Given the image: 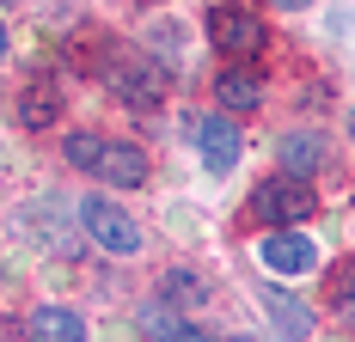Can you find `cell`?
<instances>
[{
  "instance_id": "cell-1",
  "label": "cell",
  "mask_w": 355,
  "mask_h": 342,
  "mask_svg": "<svg viewBox=\"0 0 355 342\" xmlns=\"http://www.w3.org/2000/svg\"><path fill=\"white\" fill-rule=\"evenodd\" d=\"M251 220H270V226H288V220H313V183L306 177H263L251 190Z\"/></svg>"
},
{
  "instance_id": "cell-2",
  "label": "cell",
  "mask_w": 355,
  "mask_h": 342,
  "mask_svg": "<svg viewBox=\"0 0 355 342\" xmlns=\"http://www.w3.org/2000/svg\"><path fill=\"white\" fill-rule=\"evenodd\" d=\"M209 43L220 49V55L245 62V55L263 49V19H257L251 6H239V0H220V6L209 12Z\"/></svg>"
},
{
  "instance_id": "cell-3",
  "label": "cell",
  "mask_w": 355,
  "mask_h": 342,
  "mask_svg": "<svg viewBox=\"0 0 355 342\" xmlns=\"http://www.w3.org/2000/svg\"><path fill=\"white\" fill-rule=\"evenodd\" d=\"M80 226L92 233V244H105V251H116V257L141 251V226L110 202V196H86V202H80Z\"/></svg>"
},
{
  "instance_id": "cell-4",
  "label": "cell",
  "mask_w": 355,
  "mask_h": 342,
  "mask_svg": "<svg viewBox=\"0 0 355 342\" xmlns=\"http://www.w3.org/2000/svg\"><path fill=\"white\" fill-rule=\"evenodd\" d=\"M196 153H202V165L220 177V171L239 165V129L227 123V116H202L196 123Z\"/></svg>"
},
{
  "instance_id": "cell-5",
  "label": "cell",
  "mask_w": 355,
  "mask_h": 342,
  "mask_svg": "<svg viewBox=\"0 0 355 342\" xmlns=\"http://www.w3.org/2000/svg\"><path fill=\"white\" fill-rule=\"evenodd\" d=\"M319 263V244L306 239V233H270L263 239V269H276V275H306Z\"/></svg>"
},
{
  "instance_id": "cell-6",
  "label": "cell",
  "mask_w": 355,
  "mask_h": 342,
  "mask_svg": "<svg viewBox=\"0 0 355 342\" xmlns=\"http://www.w3.org/2000/svg\"><path fill=\"white\" fill-rule=\"evenodd\" d=\"M110 92L123 104H135V110H153V104L166 98V73L147 68V62H135V68H116L110 73Z\"/></svg>"
},
{
  "instance_id": "cell-7",
  "label": "cell",
  "mask_w": 355,
  "mask_h": 342,
  "mask_svg": "<svg viewBox=\"0 0 355 342\" xmlns=\"http://www.w3.org/2000/svg\"><path fill=\"white\" fill-rule=\"evenodd\" d=\"M98 177H105L110 190H135V183H147V153L129 147V141H110L105 159H98Z\"/></svg>"
},
{
  "instance_id": "cell-8",
  "label": "cell",
  "mask_w": 355,
  "mask_h": 342,
  "mask_svg": "<svg viewBox=\"0 0 355 342\" xmlns=\"http://www.w3.org/2000/svg\"><path fill=\"white\" fill-rule=\"evenodd\" d=\"M214 98H220V110H233V116H239V110H257V104H263V80H257L245 62H233V68L214 80Z\"/></svg>"
},
{
  "instance_id": "cell-9",
  "label": "cell",
  "mask_w": 355,
  "mask_h": 342,
  "mask_svg": "<svg viewBox=\"0 0 355 342\" xmlns=\"http://www.w3.org/2000/svg\"><path fill=\"white\" fill-rule=\"evenodd\" d=\"M324 165V135L319 129H294V135L282 141V171L288 177H306V171Z\"/></svg>"
},
{
  "instance_id": "cell-10",
  "label": "cell",
  "mask_w": 355,
  "mask_h": 342,
  "mask_svg": "<svg viewBox=\"0 0 355 342\" xmlns=\"http://www.w3.org/2000/svg\"><path fill=\"white\" fill-rule=\"evenodd\" d=\"M263 306L276 312V330H282V342H306V336H313V312L300 306V300H288L282 287H263Z\"/></svg>"
},
{
  "instance_id": "cell-11",
  "label": "cell",
  "mask_w": 355,
  "mask_h": 342,
  "mask_svg": "<svg viewBox=\"0 0 355 342\" xmlns=\"http://www.w3.org/2000/svg\"><path fill=\"white\" fill-rule=\"evenodd\" d=\"M31 336L37 342H86V324L68 306H43V312H31Z\"/></svg>"
},
{
  "instance_id": "cell-12",
  "label": "cell",
  "mask_w": 355,
  "mask_h": 342,
  "mask_svg": "<svg viewBox=\"0 0 355 342\" xmlns=\"http://www.w3.org/2000/svg\"><path fill=\"white\" fill-rule=\"evenodd\" d=\"M55 116H62V92H55V86H31V92L19 98V123H25V129H49Z\"/></svg>"
},
{
  "instance_id": "cell-13",
  "label": "cell",
  "mask_w": 355,
  "mask_h": 342,
  "mask_svg": "<svg viewBox=\"0 0 355 342\" xmlns=\"http://www.w3.org/2000/svg\"><path fill=\"white\" fill-rule=\"evenodd\" d=\"M184 330H190V324H184L166 300H147V306H141V336L147 342H178Z\"/></svg>"
},
{
  "instance_id": "cell-14",
  "label": "cell",
  "mask_w": 355,
  "mask_h": 342,
  "mask_svg": "<svg viewBox=\"0 0 355 342\" xmlns=\"http://www.w3.org/2000/svg\"><path fill=\"white\" fill-rule=\"evenodd\" d=\"M331 312H337L343 324H355V257L331 269Z\"/></svg>"
},
{
  "instance_id": "cell-15",
  "label": "cell",
  "mask_w": 355,
  "mask_h": 342,
  "mask_svg": "<svg viewBox=\"0 0 355 342\" xmlns=\"http://www.w3.org/2000/svg\"><path fill=\"white\" fill-rule=\"evenodd\" d=\"M62 153H68V165L98 171V159H105V141H98V135H68V141H62Z\"/></svg>"
},
{
  "instance_id": "cell-16",
  "label": "cell",
  "mask_w": 355,
  "mask_h": 342,
  "mask_svg": "<svg viewBox=\"0 0 355 342\" xmlns=\"http://www.w3.org/2000/svg\"><path fill=\"white\" fill-rule=\"evenodd\" d=\"M166 294H172V300H202L209 281H196L190 269H172V275H166Z\"/></svg>"
},
{
  "instance_id": "cell-17",
  "label": "cell",
  "mask_w": 355,
  "mask_h": 342,
  "mask_svg": "<svg viewBox=\"0 0 355 342\" xmlns=\"http://www.w3.org/2000/svg\"><path fill=\"white\" fill-rule=\"evenodd\" d=\"M178 342H214V336H209V330H196V324H190V330H184Z\"/></svg>"
},
{
  "instance_id": "cell-18",
  "label": "cell",
  "mask_w": 355,
  "mask_h": 342,
  "mask_svg": "<svg viewBox=\"0 0 355 342\" xmlns=\"http://www.w3.org/2000/svg\"><path fill=\"white\" fill-rule=\"evenodd\" d=\"M0 55H6V25H0Z\"/></svg>"
},
{
  "instance_id": "cell-19",
  "label": "cell",
  "mask_w": 355,
  "mask_h": 342,
  "mask_svg": "<svg viewBox=\"0 0 355 342\" xmlns=\"http://www.w3.org/2000/svg\"><path fill=\"white\" fill-rule=\"evenodd\" d=\"M276 6H300V0H276Z\"/></svg>"
},
{
  "instance_id": "cell-20",
  "label": "cell",
  "mask_w": 355,
  "mask_h": 342,
  "mask_svg": "<svg viewBox=\"0 0 355 342\" xmlns=\"http://www.w3.org/2000/svg\"><path fill=\"white\" fill-rule=\"evenodd\" d=\"M349 135H355V123H349Z\"/></svg>"
}]
</instances>
